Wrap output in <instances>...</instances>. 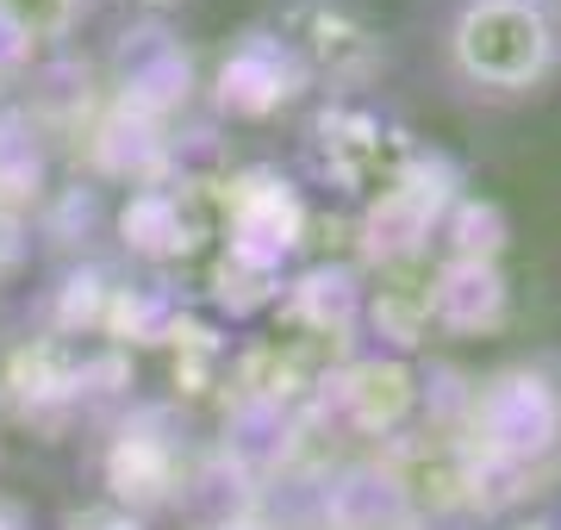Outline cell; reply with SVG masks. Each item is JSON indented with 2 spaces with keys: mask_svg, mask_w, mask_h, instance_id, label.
<instances>
[{
  "mask_svg": "<svg viewBox=\"0 0 561 530\" xmlns=\"http://www.w3.org/2000/svg\"><path fill=\"white\" fill-rule=\"evenodd\" d=\"M119 7H131V13H175L181 0H119Z\"/></svg>",
  "mask_w": 561,
  "mask_h": 530,
  "instance_id": "cell-9",
  "label": "cell"
},
{
  "mask_svg": "<svg viewBox=\"0 0 561 530\" xmlns=\"http://www.w3.org/2000/svg\"><path fill=\"white\" fill-rule=\"evenodd\" d=\"M7 94H13V62L0 57V101H7Z\"/></svg>",
  "mask_w": 561,
  "mask_h": 530,
  "instance_id": "cell-11",
  "label": "cell"
},
{
  "mask_svg": "<svg viewBox=\"0 0 561 530\" xmlns=\"http://www.w3.org/2000/svg\"><path fill=\"white\" fill-rule=\"evenodd\" d=\"M500 530H561L556 518H512V525H500Z\"/></svg>",
  "mask_w": 561,
  "mask_h": 530,
  "instance_id": "cell-10",
  "label": "cell"
},
{
  "mask_svg": "<svg viewBox=\"0 0 561 530\" xmlns=\"http://www.w3.org/2000/svg\"><path fill=\"white\" fill-rule=\"evenodd\" d=\"M81 20H88V0H0V57L20 69L38 50L69 44Z\"/></svg>",
  "mask_w": 561,
  "mask_h": 530,
  "instance_id": "cell-6",
  "label": "cell"
},
{
  "mask_svg": "<svg viewBox=\"0 0 561 530\" xmlns=\"http://www.w3.org/2000/svg\"><path fill=\"white\" fill-rule=\"evenodd\" d=\"M280 50L300 76H319L331 88H362L387 62L375 25H362L337 0H287L280 7Z\"/></svg>",
  "mask_w": 561,
  "mask_h": 530,
  "instance_id": "cell-3",
  "label": "cell"
},
{
  "mask_svg": "<svg viewBox=\"0 0 561 530\" xmlns=\"http://www.w3.org/2000/svg\"><path fill=\"white\" fill-rule=\"evenodd\" d=\"M537 7H542V13H556V20H561V0H537Z\"/></svg>",
  "mask_w": 561,
  "mask_h": 530,
  "instance_id": "cell-12",
  "label": "cell"
},
{
  "mask_svg": "<svg viewBox=\"0 0 561 530\" xmlns=\"http://www.w3.org/2000/svg\"><path fill=\"white\" fill-rule=\"evenodd\" d=\"M106 487H113V506H131V511L169 499V487H175V443L162 430H150V418H131L113 437V449H106Z\"/></svg>",
  "mask_w": 561,
  "mask_h": 530,
  "instance_id": "cell-4",
  "label": "cell"
},
{
  "mask_svg": "<svg viewBox=\"0 0 561 530\" xmlns=\"http://www.w3.org/2000/svg\"><path fill=\"white\" fill-rule=\"evenodd\" d=\"M443 69L481 101H524L561 69V20L537 0H456L443 20Z\"/></svg>",
  "mask_w": 561,
  "mask_h": 530,
  "instance_id": "cell-1",
  "label": "cell"
},
{
  "mask_svg": "<svg viewBox=\"0 0 561 530\" xmlns=\"http://www.w3.org/2000/svg\"><path fill=\"white\" fill-rule=\"evenodd\" d=\"M62 530H150V525H144V511L101 499V506H81V511H69V518H62Z\"/></svg>",
  "mask_w": 561,
  "mask_h": 530,
  "instance_id": "cell-8",
  "label": "cell"
},
{
  "mask_svg": "<svg viewBox=\"0 0 561 530\" xmlns=\"http://www.w3.org/2000/svg\"><path fill=\"white\" fill-rule=\"evenodd\" d=\"M381 481L412 518H461L481 506L486 449L468 430H400L387 443Z\"/></svg>",
  "mask_w": 561,
  "mask_h": 530,
  "instance_id": "cell-2",
  "label": "cell"
},
{
  "mask_svg": "<svg viewBox=\"0 0 561 530\" xmlns=\"http://www.w3.org/2000/svg\"><path fill=\"white\" fill-rule=\"evenodd\" d=\"M419 406V388H412V375L400 362H381V356H368V362L343 368L337 381V412L362 437H400V425L412 418Z\"/></svg>",
  "mask_w": 561,
  "mask_h": 530,
  "instance_id": "cell-5",
  "label": "cell"
},
{
  "mask_svg": "<svg viewBox=\"0 0 561 530\" xmlns=\"http://www.w3.org/2000/svg\"><path fill=\"white\" fill-rule=\"evenodd\" d=\"M32 256V219H25V206L13 187H0V287L13 281Z\"/></svg>",
  "mask_w": 561,
  "mask_h": 530,
  "instance_id": "cell-7",
  "label": "cell"
}]
</instances>
